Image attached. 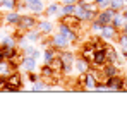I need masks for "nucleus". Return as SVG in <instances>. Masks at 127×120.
<instances>
[{"instance_id":"4be33fe9","label":"nucleus","mask_w":127,"mask_h":120,"mask_svg":"<svg viewBox=\"0 0 127 120\" xmlns=\"http://www.w3.org/2000/svg\"><path fill=\"white\" fill-rule=\"evenodd\" d=\"M48 65H50V67H52V69H53V70H55L57 74H59V72H62V69H64V62L60 60V57H59V55H57L55 59L52 60V62H50Z\"/></svg>"},{"instance_id":"4468645a","label":"nucleus","mask_w":127,"mask_h":120,"mask_svg":"<svg viewBox=\"0 0 127 120\" xmlns=\"http://www.w3.org/2000/svg\"><path fill=\"white\" fill-rule=\"evenodd\" d=\"M26 9H29L33 14H36V16H40L45 12V3H43L41 0H36V2H31V3H26Z\"/></svg>"},{"instance_id":"f8f14e48","label":"nucleus","mask_w":127,"mask_h":120,"mask_svg":"<svg viewBox=\"0 0 127 120\" xmlns=\"http://www.w3.org/2000/svg\"><path fill=\"white\" fill-rule=\"evenodd\" d=\"M21 67L26 70V72H33V70H36V59H33V57H22Z\"/></svg>"},{"instance_id":"72a5a7b5","label":"nucleus","mask_w":127,"mask_h":120,"mask_svg":"<svg viewBox=\"0 0 127 120\" xmlns=\"http://www.w3.org/2000/svg\"><path fill=\"white\" fill-rule=\"evenodd\" d=\"M122 57L127 60V50H124V48H122Z\"/></svg>"},{"instance_id":"cd10ccee","label":"nucleus","mask_w":127,"mask_h":120,"mask_svg":"<svg viewBox=\"0 0 127 120\" xmlns=\"http://www.w3.org/2000/svg\"><path fill=\"white\" fill-rule=\"evenodd\" d=\"M96 5H98V9L101 10V9H108L110 7V0H93Z\"/></svg>"},{"instance_id":"7ed1b4c3","label":"nucleus","mask_w":127,"mask_h":120,"mask_svg":"<svg viewBox=\"0 0 127 120\" xmlns=\"http://www.w3.org/2000/svg\"><path fill=\"white\" fill-rule=\"evenodd\" d=\"M105 82L110 91H126V81H124V77H119V76L106 77Z\"/></svg>"},{"instance_id":"aec40b11","label":"nucleus","mask_w":127,"mask_h":120,"mask_svg":"<svg viewBox=\"0 0 127 120\" xmlns=\"http://www.w3.org/2000/svg\"><path fill=\"white\" fill-rule=\"evenodd\" d=\"M55 57H57L55 48H53V46H46V50L43 52V60H45V63H50Z\"/></svg>"},{"instance_id":"9b49d317","label":"nucleus","mask_w":127,"mask_h":120,"mask_svg":"<svg viewBox=\"0 0 127 120\" xmlns=\"http://www.w3.org/2000/svg\"><path fill=\"white\" fill-rule=\"evenodd\" d=\"M105 63H106L105 48H98V50H95V60H93V65H96V67H103Z\"/></svg>"},{"instance_id":"c9c22d12","label":"nucleus","mask_w":127,"mask_h":120,"mask_svg":"<svg viewBox=\"0 0 127 120\" xmlns=\"http://www.w3.org/2000/svg\"><path fill=\"white\" fill-rule=\"evenodd\" d=\"M0 9H2V0H0Z\"/></svg>"},{"instance_id":"f3484780","label":"nucleus","mask_w":127,"mask_h":120,"mask_svg":"<svg viewBox=\"0 0 127 120\" xmlns=\"http://www.w3.org/2000/svg\"><path fill=\"white\" fill-rule=\"evenodd\" d=\"M84 60H88L89 63H93V60H95V46L89 43L88 46H84V50H83V55H81Z\"/></svg>"},{"instance_id":"423d86ee","label":"nucleus","mask_w":127,"mask_h":120,"mask_svg":"<svg viewBox=\"0 0 127 120\" xmlns=\"http://www.w3.org/2000/svg\"><path fill=\"white\" fill-rule=\"evenodd\" d=\"M119 33H120V31H119L117 28H113L112 24H105V26L101 28V31H100V38H101L103 41H108V40H115Z\"/></svg>"},{"instance_id":"6e6552de","label":"nucleus","mask_w":127,"mask_h":120,"mask_svg":"<svg viewBox=\"0 0 127 120\" xmlns=\"http://www.w3.org/2000/svg\"><path fill=\"white\" fill-rule=\"evenodd\" d=\"M50 45L53 46V48H59V50H65V48H69V45H70V41L67 40L64 34H55L53 38H52V41H50Z\"/></svg>"},{"instance_id":"2f4dec72","label":"nucleus","mask_w":127,"mask_h":120,"mask_svg":"<svg viewBox=\"0 0 127 120\" xmlns=\"http://www.w3.org/2000/svg\"><path fill=\"white\" fill-rule=\"evenodd\" d=\"M122 16H124V19L127 21V7H124V9H122Z\"/></svg>"},{"instance_id":"1a4fd4ad","label":"nucleus","mask_w":127,"mask_h":120,"mask_svg":"<svg viewBox=\"0 0 127 120\" xmlns=\"http://www.w3.org/2000/svg\"><path fill=\"white\" fill-rule=\"evenodd\" d=\"M60 22L67 24V26H70V28L76 29V31H79V26H81L83 21L79 19L76 14H69V16H62V17H60Z\"/></svg>"},{"instance_id":"2eb2a0df","label":"nucleus","mask_w":127,"mask_h":120,"mask_svg":"<svg viewBox=\"0 0 127 120\" xmlns=\"http://www.w3.org/2000/svg\"><path fill=\"white\" fill-rule=\"evenodd\" d=\"M19 19H21V14H19V12L9 10V12L5 14V17H3V22H5V24H10V26H17Z\"/></svg>"},{"instance_id":"a211bd4d","label":"nucleus","mask_w":127,"mask_h":120,"mask_svg":"<svg viewBox=\"0 0 127 120\" xmlns=\"http://www.w3.org/2000/svg\"><path fill=\"white\" fill-rule=\"evenodd\" d=\"M36 28L41 31V34H50V33L53 31V24H52V21H40Z\"/></svg>"},{"instance_id":"473e14b6","label":"nucleus","mask_w":127,"mask_h":120,"mask_svg":"<svg viewBox=\"0 0 127 120\" xmlns=\"http://www.w3.org/2000/svg\"><path fill=\"white\" fill-rule=\"evenodd\" d=\"M64 3H77V0H62Z\"/></svg>"},{"instance_id":"7c9ffc66","label":"nucleus","mask_w":127,"mask_h":120,"mask_svg":"<svg viewBox=\"0 0 127 120\" xmlns=\"http://www.w3.org/2000/svg\"><path fill=\"white\" fill-rule=\"evenodd\" d=\"M119 31H120L122 34H127V21H126V22H124V24H122V28H120Z\"/></svg>"},{"instance_id":"dca6fc26","label":"nucleus","mask_w":127,"mask_h":120,"mask_svg":"<svg viewBox=\"0 0 127 120\" xmlns=\"http://www.w3.org/2000/svg\"><path fill=\"white\" fill-rule=\"evenodd\" d=\"M40 38H41V31H40L38 28H33V29L26 31V40H28V41L36 43V41H40Z\"/></svg>"},{"instance_id":"9d476101","label":"nucleus","mask_w":127,"mask_h":120,"mask_svg":"<svg viewBox=\"0 0 127 120\" xmlns=\"http://www.w3.org/2000/svg\"><path fill=\"white\" fill-rule=\"evenodd\" d=\"M7 86L9 88H14L16 91H19L22 88V76L16 70V72H12L9 77H7Z\"/></svg>"},{"instance_id":"20e7f679","label":"nucleus","mask_w":127,"mask_h":120,"mask_svg":"<svg viewBox=\"0 0 127 120\" xmlns=\"http://www.w3.org/2000/svg\"><path fill=\"white\" fill-rule=\"evenodd\" d=\"M38 26V22L34 19V16H21V19L17 22V29L19 31H29V29H33V28H36Z\"/></svg>"},{"instance_id":"393cba45","label":"nucleus","mask_w":127,"mask_h":120,"mask_svg":"<svg viewBox=\"0 0 127 120\" xmlns=\"http://www.w3.org/2000/svg\"><path fill=\"white\" fill-rule=\"evenodd\" d=\"M124 0H110V9H113V10H117V12H120L122 9H124Z\"/></svg>"},{"instance_id":"412c9836","label":"nucleus","mask_w":127,"mask_h":120,"mask_svg":"<svg viewBox=\"0 0 127 120\" xmlns=\"http://www.w3.org/2000/svg\"><path fill=\"white\" fill-rule=\"evenodd\" d=\"M124 22H126V19H124V16L117 12V14H113V17H112V22H110V24H112L113 28H117V29H120Z\"/></svg>"},{"instance_id":"ddd939ff","label":"nucleus","mask_w":127,"mask_h":120,"mask_svg":"<svg viewBox=\"0 0 127 120\" xmlns=\"http://www.w3.org/2000/svg\"><path fill=\"white\" fill-rule=\"evenodd\" d=\"M89 62L88 60H84L83 57H77L76 59V62H74V67H76V70L79 72V74H86L88 70H89Z\"/></svg>"},{"instance_id":"0eeeda50","label":"nucleus","mask_w":127,"mask_h":120,"mask_svg":"<svg viewBox=\"0 0 127 120\" xmlns=\"http://www.w3.org/2000/svg\"><path fill=\"white\" fill-rule=\"evenodd\" d=\"M113 14H117V10H113V9H101V10H98V14H96V19L100 21L103 26L105 24H110L112 22V17H113Z\"/></svg>"},{"instance_id":"39448f33","label":"nucleus","mask_w":127,"mask_h":120,"mask_svg":"<svg viewBox=\"0 0 127 120\" xmlns=\"http://www.w3.org/2000/svg\"><path fill=\"white\" fill-rule=\"evenodd\" d=\"M59 33L60 34H64L67 40L70 41V43H76V41L79 40V34H77V31L76 29H72L70 26H67V24H64V22H60L59 24Z\"/></svg>"},{"instance_id":"e433bc0d","label":"nucleus","mask_w":127,"mask_h":120,"mask_svg":"<svg viewBox=\"0 0 127 120\" xmlns=\"http://www.w3.org/2000/svg\"><path fill=\"white\" fill-rule=\"evenodd\" d=\"M124 50H127V45H126V48H124Z\"/></svg>"},{"instance_id":"bb28decb","label":"nucleus","mask_w":127,"mask_h":120,"mask_svg":"<svg viewBox=\"0 0 127 120\" xmlns=\"http://www.w3.org/2000/svg\"><path fill=\"white\" fill-rule=\"evenodd\" d=\"M101 28H103V24L96 19V17L91 21V29H93V31H98V33H100V31H101Z\"/></svg>"},{"instance_id":"f704fd0d","label":"nucleus","mask_w":127,"mask_h":120,"mask_svg":"<svg viewBox=\"0 0 127 120\" xmlns=\"http://www.w3.org/2000/svg\"><path fill=\"white\" fill-rule=\"evenodd\" d=\"M24 3H31V2H36V0H22Z\"/></svg>"},{"instance_id":"5701e85b","label":"nucleus","mask_w":127,"mask_h":120,"mask_svg":"<svg viewBox=\"0 0 127 120\" xmlns=\"http://www.w3.org/2000/svg\"><path fill=\"white\" fill-rule=\"evenodd\" d=\"M59 10H60V5H59V3H48V7H45V14H46L48 17L59 14Z\"/></svg>"},{"instance_id":"6ab92c4d","label":"nucleus","mask_w":127,"mask_h":120,"mask_svg":"<svg viewBox=\"0 0 127 120\" xmlns=\"http://www.w3.org/2000/svg\"><path fill=\"white\" fill-rule=\"evenodd\" d=\"M76 12V3H64L59 10V16H69V14H74Z\"/></svg>"},{"instance_id":"b1692460","label":"nucleus","mask_w":127,"mask_h":120,"mask_svg":"<svg viewBox=\"0 0 127 120\" xmlns=\"http://www.w3.org/2000/svg\"><path fill=\"white\" fill-rule=\"evenodd\" d=\"M19 5V0H2V9L7 10H16Z\"/></svg>"},{"instance_id":"c756f323","label":"nucleus","mask_w":127,"mask_h":120,"mask_svg":"<svg viewBox=\"0 0 127 120\" xmlns=\"http://www.w3.org/2000/svg\"><path fill=\"white\" fill-rule=\"evenodd\" d=\"M31 57H33V59H40V57H41V52H40V50H38V48H34V52H33V55H31Z\"/></svg>"},{"instance_id":"f257e3e1","label":"nucleus","mask_w":127,"mask_h":120,"mask_svg":"<svg viewBox=\"0 0 127 120\" xmlns=\"http://www.w3.org/2000/svg\"><path fill=\"white\" fill-rule=\"evenodd\" d=\"M59 57L60 60L64 62V69L62 72L64 74H70L72 72V67H74V62H76V55H74V52H70V50H62L60 53H59Z\"/></svg>"},{"instance_id":"4c0bfd02","label":"nucleus","mask_w":127,"mask_h":120,"mask_svg":"<svg viewBox=\"0 0 127 120\" xmlns=\"http://www.w3.org/2000/svg\"><path fill=\"white\" fill-rule=\"evenodd\" d=\"M124 2H127V0H124Z\"/></svg>"},{"instance_id":"f03ea898","label":"nucleus","mask_w":127,"mask_h":120,"mask_svg":"<svg viewBox=\"0 0 127 120\" xmlns=\"http://www.w3.org/2000/svg\"><path fill=\"white\" fill-rule=\"evenodd\" d=\"M12 72H16L14 60H7V59L0 60V79H7Z\"/></svg>"},{"instance_id":"a878e982","label":"nucleus","mask_w":127,"mask_h":120,"mask_svg":"<svg viewBox=\"0 0 127 120\" xmlns=\"http://www.w3.org/2000/svg\"><path fill=\"white\" fill-rule=\"evenodd\" d=\"M2 45L3 46H16V40L12 36H3L2 38Z\"/></svg>"},{"instance_id":"c85d7f7f","label":"nucleus","mask_w":127,"mask_h":120,"mask_svg":"<svg viewBox=\"0 0 127 120\" xmlns=\"http://www.w3.org/2000/svg\"><path fill=\"white\" fill-rule=\"evenodd\" d=\"M119 43H120V46L122 48H126V45H127V34H122V33H119Z\"/></svg>"}]
</instances>
